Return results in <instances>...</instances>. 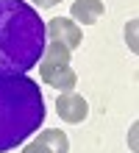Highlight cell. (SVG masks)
Masks as SVG:
<instances>
[{
    "instance_id": "6da1fadb",
    "label": "cell",
    "mask_w": 139,
    "mask_h": 153,
    "mask_svg": "<svg viewBox=\"0 0 139 153\" xmlns=\"http://www.w3.org/2000/svg\"><path fill=\"white\" fill-rule=\"evenodd\" d=\"M48 36L45 22L25 0H0V75H25L39 64Z\"/></svg>"
},
{
    "instance_id": "7a4b0ae2",
    "label": "cell",
    "mask_w": 139,
    "mask_h": 153,
    "mask_svg": "<svg viewBox=\"0 0 139 153\" xmlns=\"http://www.w3.org/2000/svg\"><path fill=\"white\" fill-rule=\"evenodd\" d=\"M45 123V97L28 75H0V153L11 150Z\"/></svg>"
},
{
    "instance_id": "3957f363",
    "label": "cell",
    "mask_w": 139,
    "mask_h": 153,
    "mask_svg": "<svg viewBox=\"0 0 139 153\" xmlns=\"http://www.w3.org/2000/svg\"><path fill=\"white\" fill-rule=\"evenodd\" d=\"M45 36L48 42H61L67 50H75L83 42V31L78 28V22L67 20V17H53L50 22H45Z\"/></svg>"
},
{
    "instance_id": "277c9868",
    "label": "cell",
    "mask_w": 139,
    "mask_h": 153,
    "mask_svg": "<svg viewBox=\"0 0 139 153\" xmlns=\"http://www.w3.org/2000/svg\"><path fill=\"white\" fill-rule=\"evenodd\" d=\"M70 53L72 50H67L61 42H48L42 59H39V78H48L53 73H59V70L70 67Z\"/></svg>"
},
{
    "instance_id": "5b68a950",
    "label": "cell",
    "mask_w": 139,
    "mask_h": 153,
    "mask_svg": "<svg viewBox=\"0 0 139 153\" xmlns=\"http://www.w3.org/2000/svg\"><path fill=\"white\" fill-rule=\"evenodd\" d=\"M56 111H59V117L64 123H83L89 114V106L75 92H61L59 100H56Z\"/></svg>"
},
{
    "instance_id": "8992f818",
    "label": "cell",
    "mask_w": 139,
    "mask_h": 153,
    "mask_svg": "<svg viewBox=\"0 0 139 153\" xmlns=\"http://www.w3.org/2000/svg\"><path fill=\"white\" fill-rule=\"evenodd\" d=\"M72 22H81V25H95L100 17H103L106 6L100 0H75L72 3Z\"/></svg>"
},
{
    "instance_id": "52a82bcc",
    "label": "cell",
    "mask_w": 139,
    "mask_h": 153,
    "mask_svg": "<svg viewBox=\"0 0 139 153\" xmlns=\"http://www.w3.org/2000/svg\"><path fill=\"white\" fill-rule=\"evenodd\" d=\"M36 142H42L50 153H70V139H67V134L61 128H45L36 137Z\"/></svg>"
},
{
    "instance_id": "ba28073f",
    "label": "cell",
    "mask_w": 139,
    "mask_h": 153,
    "mask_svg": "<svg viewBox=\"0 0 139 153\" xmlns=\"http://www.w3.org/2000/svg\"><path fill=\"white\" fill-rule=\"evenodd\" d=\"M48 86H53V89H59V92H72L75 89V84H78V75L72 73V67H64V70H59V73H53V75H48V78H42Z\"/></svg>"
},
{
    "instance_id": "9c48e42d",
    "label": "cell",
    "mask_w": 139,
    "mask_h": 153,
    "mask_svg": "<svg viewBox=\"0 0 139 153\" xmlns=\"http://www.w3.org/2000/svg\"><path fill=\"white\" fill-rule=\"evenodd\" d=\"M22 153H50V150L45 148L42 142H31V145H25V148H22Z\"/></svg>"
},
{
    "instance_id": "30bf717a",
    "label": "cell",
    "mask_w": 139,
    "mask_h": 153,
    "mask_svg": "<svg viewBox=\"0 0 139 153\" xmlns=\"http://www.w3.org/2000/svg\"><path fill=\"white\" fill-rule=\"evenodd\" d=\"M134 31H136V20L128 22V28H125V39H131V48L136 50V39H134Z\"/></svg>"
},
{
    "instance_id": "8fae6325",
    "label": "cell",
    "mask_w": 139,
    "mask_h": 153,
    "mask_svg": "<svg viewBox=\"0 0 139 153\" xmlns=\"http://www.w3.org/2000/svg\"><path fill=\"white\" fill-rule=\"evenodd\" d=\"M33 6H39V8H53V6H59L61 0H31Z\"/></svg>"
}]
</instances>
